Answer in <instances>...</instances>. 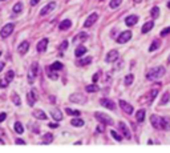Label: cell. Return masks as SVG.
I'll list each match as a JSON object with an SVG mask.
<instances>
[{
    "label": "cell",
    "instance_id": "1",
    "mask_svg": "<svg viewBox=\"0 0 170 153\" xmlns=\"http://www.w3.org/2000/svg\"><path fill=\"white\" fill-rule=\"evenodd\" d=\"M165 73H166V69H165V67H162V65H158V67L151 68L150 71L146 73V79H147V80H158V79H161V77H162Z\"/></svg>",
    "mask_w": 170,
    "mask_h": 153
},
{
    "label": "cell",
    "instance_id": "2",
    "mask_svg": "<svg viewBox=\"0 0 170 153\" xmlns=\"http://www.w3.org/2000/svg\"><path fill=\"white\" fill-rule=\"evenodd\" d=\"M94 117L100 122H102L104 125H112L113 124L112 117L108 115H105V113H102V112H96V113H94Z\"/></svg>",
    "mask_w": 170,
    "mask_h": 153
},
{
    "label": "cell",
    "instance_id": "3",
    "mask_svg": "<svg viewBox=\"0 0 170 153\" xmlns=\"http://www.w3.org/2000/svg\"><path fill=\"white\" fill-rule=\"evenodd\" d=\"M37 71H39V64H37V63H33V64L29 67V71H28V83H29V84H32L33 80L36 79Z\"/></svg>",
    "mask_w": 170,
    "mask_h": 153
},
{
    "label": "cell",
    "instance_id": "4",
    "mask_svg": "<svg viewBox=\"0 0 170 153\" xmlns=\"http://www.w3.org/2000/svg\"><path fill=\"white\" fill-rule=\"evenodd\" d=\"M13 28H15V24H13V23L5 24V25L1 28V31H0V35H1V37H3V39L8 37V36H9V35L13 32Z\"/></svg>",
    "mask_w": 170,
    "mask_h": 153
},
{
    "label": "cell",
    "instance_id": "5",
    "mask_svg": "<svg viewBox=\"0 0 170 153\" xmlns=\"http://www.w3.org/2000/svg\"><path fill=\"white\" fill-rule=\"evenodd\" d=\"M131 39V32L130 31H124V32H121L120 36L117 37V43H120V44H124V43H127L129 40Z\"/></svg>",
    "mask_w": 170,
    "mask_h": 153
},
{
    "label": "cell",
    "instance_id": "6",
    "mask_svg": "<svg viewBox=\"0 0 170 153\" xmlns=\"http://www.w3.org/2000/svg\"><path fill=\"white\" fill-rule=\"evenodd\" d=\"M97 19H98V15H97L96 12H93V13H90V15L86 17V20H85V23H84V27L85 28H89V27H92L93 24L97 21Z\"/></svg>",
    "mask_w": 170,
    "mask_h": 153
},
{
    "label": "cell",
    "instance_id": "7",
    "mask_svg": "<svg viewBox=\"0 0 170 153\" xmlns=\"http://www.w3.org/2000/svg\"><path fill=\"white\" fill-rule=\"evenodd\" d=\"M27 99H28V104H29V107H33L35 103H36V100L39 99V97H37V92H36V89H32V91L28 92Z\"/></svg>",
    "mask_w": 170,
    "mask_h": 153
},
{
    "label": "cell",
    "instance_id": "8",
    "mask_svg": "<svg viewBox=\"0 0 170 153\" xmlns=\"http://www.w3.org/2000/svg\"><path fill=\"white\" fill-rule=\"evenodd\" d=\"M159 129L170 130V117H159Z\"/></svg>",
    "mask_w": 170,
    "mask_h": 153
},
{
    "label": "cell",
    "instance_id": "9",
    "mask_svg": "<svg viewBox=\"0 0 170 153\" xmlns=\"http://www.w3.org/2000/svg\"><path fill=\"white\" fill-rule=\"evenodd\" d=\"M118 56H120L118 51H117V49H112L108 55H106V57H105V61H106V63H114V61H116L117 59H118Z\"/></svg>",
    "mask_w": 170,
    "mask_h": 153
},
{
    "label": "cell",
    "instance_id": "10",
    "mask_svg": "<svg viewBox=\"0 0 170 153\" xmlns=\"http://www.w3.org/2000/svg\"><path fill=\"white\" fill-rule=\"evenodd\" d=\"M69 100L72 101V103L85 104V101H86V97H85V96H82V95H80V93H76V95L69 96Z\"/></svg>",
    "mask_w": 170,
    "mask_h": 153
},
{
    "label": "cell",
    "instance_id": "11",
    "mask_svg": "<svg viewBox=\"0 0 170 153\" xmlns=\"http://www.w3.org/2000/svg\"><path fill=\"white\" fill-rule=\"evenodd\" d=\"M118 104H120L121 109H122L125 113H127V115H131V113H133V107H131L129 103H126V101H124V100H120Z\"/></svg>",
    "mask_w": 170,
    "mask_h": 153
},
{
    "label": "cell",
    "instance_id": "12",
    "mask_svg": "<svg viewBox=\"0 0 170 153\" xmlns=\"http://www.w3.org/2000/svg\"><path fill=\"white\" fill-rule=\"evenodd\" d=\"M54 8H56V3H54V1H50V3H48L45 7H44L41 11H40V15H41V16L48 15L50 11H53Z\"/></svg>",
    "mask_w": 170,
    "mask_h": 153
},
{
    "label": "cell",
    "instance_id": "13",
    "mask_svg": "<svg viewBox=\"0 0 170 153\" xmlns=\"http://www.w3.org/2000/svg\"><path fill=\"white\" fill-rule=\"evenodd\" d=\"M118 128H120V130L122 132V134H124L125 138H127V140L131 138V134H130V132H129V129H127V126H126L125 122H122V121L118 122Z\"/></svg>",
    "mask_w": 170,
    "mask_h": 153
},
{
    "label": "cell",
    "instance_id": "14",
    "mask_svg": "<svg viewBox=\"0 0 170 153\" xmlns=\"http://www.w3.org/2000/svg\"><path fill=\"white\" fill-rule=\"evenodd\" d=\"M46 45H48V39H42V40H40V41L37 43L36 49H37V52L42 53V52H45L46 51Z\"/></svg>",
    "mask_w": 170,
    "mask_h": 153
},
{
    "label": "cell",
    "instance_id": "15",
    "mask_svg": "<svg viewBox=\"0 0 170 153\" xmlns=\"http://www.w3.org/2000/svg\"><path fill=\"white\" fill-rule=\"evenodd\" d=\"M137 21H138V16L137 15H130V16H127L126 19H125V24H126L127 27H133V25H135Z\"/></svg>",
    "mask_w": 170,
    "mask_h": 153
},
{
    "label": "cell",
    "instance_id": "16",
    "mask_svg": "<svg viewBox=\"0 0 170 153\" xmlns=\"http://www.w3.org/2000/svg\"><path fill=\"white\" fill-rule=\"evenodd\" d=\"M50 116L53 117L54 121H61V120H62V113H61L60 109H57V108L50 109Z\"/></svg>",
    "mask_w": 170,
    "mask_h": 153
},
{
    "label": "cell",
    "instance_id": "17",
    "mask_svg": "<svg viewBox=\"0 0 170 153\" xmlns=\"http://www.w3.org/2000/svg\"><path fill=\"white\" fill-rule=\"evenodd\" d=\"M100 104L102 105V107L105 108H108V109H114L116 108V105H114V103H113L112 100H109V99H101L100 100Z\"/></svg>",
    "mask_w": 170,
    "mask_h": 153
},
{
    "label": "cell",
    "instance_id": "18",
    "mask_svg": "<svg viewBox=\"0 0 170 153\" xmlns=\"http://www.w3.org/2000/svg\"><path fill=\"white\" fill-rule=\"evenodd\" d=\"M28 49H29V43L28 41H23L17 47V52H19L20 55H25L28 52Z\"/></svg>",
    "mask_w": 170,
    "mask_h": 153
},
{
    "label": "cell",
    "instance_id": "19",
    "mask_svg": "<svg viewBox=\"0 0 170 153\" xmlns=\"http://www.w3.org/2000/svg\"><path fill=\"white\" fill-rule=\"evenodd\" d=\"M86 39H88V33H85V32H80V33L76 35V36L73 37V43H84Z\"/></svg>",
    "mask_w": 170,
    "mask_h": 153
},
{
    "label": "cell",
    "instance_id": "20",
    "mask_svg": "<svg viewBox=\"0 0 170 153\" xmlns=\"http://www.w3.org/2000/svg\"><path fill=\"white\" fill-rule=\"evenodd\" d=\"M70 27H72V21H70L69 19L62 20L61 23H60V25H58V28H60L61 31H66V29H69Z\"/></svg>",
    "mask_w": 170,
    "mask_h": 153
},
{
    "label": "cell",
    "instance_id": "21",
    "mask_svg": "<svg viewBox=\"0 0 170 153\" xmlns=\"http://www.w3.org/2000/svg\"><path fill=\"white\" fill-rule=\"evenodd\" d=\"M86 52H88V49H86L84 45H78L77 48H76V51H74V55H76V57H81Z\"/></svg>",
    "mask_w": 170,
    "mask_h": 153
},
{
    "label": "cell",
    "instance_id": "22",
    "mask_svg": "<svg viewBox=\"0 0 170 153\" xmlns=\"http://www.w3.org/2000/svg\"><path fill=\"white\" fill-rule=\"evenodd\" d=\"M33 117H36V119H39V120H46L48 119L46 115H45V112L40 111V109H35V111H33Z\"/></svg>",
    "mask_w": 170,
    "mask_h": 153
},
{
    "label": "cell",
    "instance_id": "23",
    "mask_svg": "<svg viewBox=\"0 0 170 153\" xmlns=\"http://www.w3.org/2000/svg\"><path fill=\"white\" fill-rule=\"evenodd\" d=\"M153 27H154V21H146V23L142 25V28H141V32H142V33H147Z\"/></svg>",
    "mask_w": 170,
    "mask_h": 153
},
{
    "label": "cell",
    "instance_id": "24",
    "mask_svg": "<svg viewBox=\"0 0 170 153\" xmlns=\"http://www.w3.org/2000/svg\"><path fill=\"white\" fill-rule=\"evenodd\" d=\"M145 115H146L145 109H139V111L135 113V120H137L138 122H143V120H145Z\"/></svg>",
    "mask_w": 170,
    "mask_h": 153
},
{
    "label": "cell",
    "instance_id": "25",
    "mask_svg": "<svg viewBox=\"0 0 170 153\" xmlns=\"http://www.w3.org/2000/svg\"><path fill=\"white\" fill-rule=\"evenodd\" d=\"M150 122H151V125H153V128L159 129V117H158V116H155V115L151 116V117H150Z\"/></svg>",
    "mask_w": 170,
    "mask_h": 153
},
{
    "label": "cell",
    "instance_id": "26",
    "mask_svg": "<svg viewBox=\"0 0 170 153\" xmlns=\"http://www.w3.org/2000/svg\"><path fill=\"white\" fill-rule=\"evenodd\" d=\"M70 124L73 126H76V128H80V126H82L85 124L84 120L82 119H78V117H74V119H72V121H70Z\"/></svg>",
    "mask_w": 170,
    "mask_h": 153
},
{
    "label": "cell",
    "instance_id": "27",
    "mask_svg": "<svg viewBox=\"0 0 170 153\" xmlns=\"http://www.w3.org/2000/svg\"><path fill=\"white\" fill-rule=\"evenodd\" d=\"M52 141H53V134L52 133L42 134V144H50Z\"/></svg>",
    "mask_w": 170,
    "mask_h": 153
},
{
    "label": "cell",
    "instance_id": "28",
    "mask_svg": "<svg viewBox=\"0 0 170 153\" xmlns=\"http://www.w3.org/2000/svg\"><path fill=\"white\" fill-rule=\"evenodd\" d=\"M13 129H15L16 133L21 134V133L24 132V126H23V124H21L20 121H16V122H15V125H13Z\"/></svg>",
    "mask_w": 170,
    "mask_h": 153
},
{
    "label": "cell",
    "instance_id": "29",
    "mask_svg": "<svg viewBox=\"0 0 170 153\" xmlns=\"http://www.w3.org/2000/svg\"><path fill=\"white\" fill-rule=\"evenodd\" d=\"M159 45H161V41H159V40H154V41L151 43V45L149 47V52H154V51H157L159 48Z\"/></svg>",
    "mask_w": 170,
    "mask_h": 153
},
{
    "label": "cell",
    "instance_id": "30",
    "mask_svg": "<svg viewBox=\"0 0 170 153\" xmlns=\"http://www.w3.org/2000/svg\"><path fill=\"white\" fill-rule=\"evenodd\" d=\"M90 63H92V57H90V56H88V57L78 60L77 61V65H80V67H84V65H88V64H90Z\"/></svg>",
    "mask_w": 170,
    "mask_h": 153
},
{
    "label": "cell",
    "instance_id": "31",
    "mask_svg": "<svg viewBox=\"0 0 170 153\" xmlns=\"http://www.w3.org/2000/svg\"><path fill=\"white\" fill-rule=\"evenodd\" d=\"M85 91L88 92V93H93V92H97V91H98V85H97V84L86 85V87H85Z\"/></svg>",
    "mask_w": 170,
    "mask_h": 153
},
{
    "label": "cell",
    "instance_id": "32",
    "mask_svg": "<svg viewBox=\"0 0 170 153\" xmlns=\"http://www.w3.org/2000/svg\"><path fill=\"white\" fill-rule=\"evenodd\" d=\"M64 68V65L60 63V61H54L53 64L49 67V69H52V71H60V69Z\"/></svg>",
    "mask_w": 170,
    "mask_h": 153
},
{
    "label": "cell",
    "instance_id": "33",
    "mask_svg": "<svg viewBox=\"0 0 170 153\" xmlns=\"http://www.w3.org/2000/svg\"><path fill=\"white\" fill-rule=\"evenodd\" d=\"M12 101H13V103H15V105H17V107H20V105H21V100H20L19 95H17L16 92H13V93H12Z\"/></svg>",
    "mask_w": 170,
    "mask_h": 153
},
{
    "label": "cell",
    "instance_id": "34",
    "mask_svg": "<svg viewBox=\"0 0 170 153\" xmlns=\"http://www.w3.org/2000/svg\"><path fill=\"white\" fill-rule=\"evenodd\" d=\"M21 9H23V3H21V1L16 3L15 5H13V8H12L13 13H20V12H21Z\"/></svg>",
    "mask_w": 170,
    "mask_h": 153
},
{
    "label": "cell",
    "instance_id": "35",
    "mask_svg": "<svg viewBox=\"0 0 170 153\" xmlns=\"http://www.w3.org/2000/svg\"><path fill=\"white\" fill-rule=\"evenodd\" d=\"M13 76H15L13 71H8V72L5 73V76H4V80L8 81V83H11V81L13 80Z\"/></svg>",
    "mask_w": 170,
    "mask_h": 153
},
{
    "label": "cell",
    "instance_id": "36",
    "mask_svg": "<svg viewBox=\"0 0 170 153\" xmlns=\"http://www.w3.org/2000/svg\"><path fill=\"white\" fill-rule=\"evenodd\" d=\"M150 15L153 19H157L159 16V8L158 7H153L151 8V11H150Z\"/></svg>",
    "mask_w": 170,
    "mask_h": 153
},
{
    "label": "cell",
    "instance_id": "37",
    "mask_svg": "<svg viewBox=\"0 0 170 153\" xmlns=\"http://www.w3.org/2000/svg\"><path fill=\"white\" fill-rule=\"evenodd\" d=\"M133 80H134V76H133L131 73L126 75V76H125V85H131L133 84Z\"/></svg>",
    "mask_w": 170,
    "mask_h": 153
},
{
    "label": "cell",
    "instance_id": "38",
    "mask_svg": "<svg viewBox=\"0 0 170 153\" xmlns=\"http://www.w3.org/2000/svg\"><path fill=\"white\" fill-rule=\"evenodd\" d=\"M157 95H158V89H151L150 93H149V103H151L157 97Z\"/></svg>",
    "mask_w": 170,
    "mask_h": 153
},
{
    "label": "cell",
    "instance_id": "39",
    "mask_svg": "<svg viewBox=\"0 0 170 153\" xmlns=\"http://www.w3.org/2000/svg\"><path fill=\"white\" fill-rule=\"evenodd\" d=\"M169 99H170V95L169 93H165V95L162 96V99H161V101H159V105H163V104H167L169 103Z\"/></svg>",
    "mask_w": 170,
    "mask_h": 153
},
{
    "label": "cell",
    "instance_id": "40",
    "mask_svg": "<svg viewBox=\"0 0 170 153\" xmlns=\"http://www.w3.org/2000/svg\"><path fill=\"white\" fill-rule=\"evenodd\" d=\"M65 111H66V113H68V115L76 116V117H78V116L81 115V113H80V111H73V109H70V108H66Z\"/></svg>",
    "mask_w": 170,
    "mask_h": 153
},
{
    "label": "cell",
    "instance_id": "41",
    "mask_svg": "<svg viewBox=\"0 0 170 153\" xmlns=\"http://www.w3.org/2000/svg\"><path fill=\"white\" fill-rule=\"evenodd\" d=\"M121 3H122V0H112L109 5H110V8H113V9H114V8L120 7V4H121Z\"/></svg>",
    "mask_w": 170,
    "mask_h": 153
},
{
    "label": "cell",
    "instance_id": "42",
    "mask_svg": "<svg viewBox=\"0 0 170 153\" xmlns=\"http://www.w3.org/2000/svg\"><path fill=\"white\" fill-rule=\"evenodd\" d=\"M110 134L113 136V138H114V140H117V141H122V137H121L120 134L117 133L116 130H112V132H110Z\"/></svg>",
    "mask_w": 170,
    "mask_h": 153
},
{
    "label": "cell",
    "instance_id": "43",
    "mask_svg": "<svg viewBox=\"0 0 170 153\" xmlns=\"http://www.w3.org/2000/svg\"><path fill=\"white\" fill-rule=\"evenodd\" d=\"M66 48H68V41H66V40H64V41L60 44V51H65Z\"/></svg>",
    "mask_w": 170,
    "mask_h": 153
},
{
    "label": "cell",
    "instance_id": "44",
    "mask_svg": "<svg viewBox=\"0 0 170 153\" xmlns=\"http://www.w3.org/2000/svg\"><path fill=\"white\" fill-rule=\"evenodd\" d=\"M8 85H9V83H8V81H5L4 79H1V80H0V88H7Z\"/></svg>",
    "mask_w": 170,
    "mask_h": 153
},
{
    "label": "cell",
    "instance_id": "45",
    "mask_svg": "<svg viewBox=\"0 0 170 153\" xmlns=\"http://www.w3.org/2000/svg\"><path fill=\"white\" fill-rule=\"evenodd\" d=\"M170 33V27L167 28H163L162 31H161V36H167V35Z\"/></svg>",
    "mask_w": 170,
    "mask_h": 153
},
{
    "label": "cell",
    "instance_id": "46",
    "mask_svg": "<svg viewBox=\"0 0 170 153\" xmlns=\"http://www.w3.org/2000/svg\"><path fill=\"white\" fill-rule=\"evenodd\" d=\"M48 77H49V79H52V80H57L58 79V76H57V73H52V72H49L48 73Z\"/></svg>",
    "mask_w": 170,
    "mask_h": 153
},
{
    "label": "cell",
    "instance_id": "47",
    "mask_svg": "<svg viewBox=\"0 0 170 153\" xmlns=\"http://www.w3.org/2000/svg\"><path fill=\"white\" fill-rule=\"evenodd\" d=\"M104 124H101V125H98L97 126V132H98V133H102V132H104Z\"/></svg>",
    "mask_w": 170,
    "mask_h": 153
},
{
    "label": "cell",
    "instance_id": "48",
    "mask_svg": "<svg viewBox=\"0 0 170 153\" xmlns=\"http://www.w3.org/2000/svg\"><path fill=\"white\" fill-rule=\"evenodd\" d=\"M5 117H7V113H0V122H3L4 120H5Z\"/></svg>",
    "mask_w": 170,
    "mask_h": 153
},
{
    "label": "cell",
    "instance_id": "49",
    "mask_svg": "<svg viewBox=\"0 0 170 153\" xmlns=\"http://www.w3.org/2000/svg\"><path fill=\"white\" fill-rule=\"evenodd\" d=\"M48 126H49V128H53V129H54V128H58V124H57V122H50Z\"/></svg>",
    "mask_w": 170,
    "mask_h": 153
},
{
    "label": "cell",
    "instance_id": "50",
    "mask_svg": "<svg viewBox=\"0 0 170 153\" xmlns=\"http://www.w3.org/2000/svg\"><path fill=\"white\" fill-rule=\"evenodd\" d=\"M92 80H93V83H96V81L98 80V73H94V75H93V77H92Z\"/></svg>",
    "mask_w": 170,
    "mask_h": 153
},
{
    "label": "cell",
    "instance_id": "51",
    "mask_svg": "<svg viewBox=\"0 0 170 153\" xmlns=\"http://www.w3.org/2000/svg\"><path fill=\"white\" fill-rule=\"evenodd\" d=\"M16 144H17V145H20V144H21V145H24V144H25V141H24V140H20V138H17V140H16Z\"/></svg>",
    "mask_w": 170,
    "mask_h": 153
},
{
    "label": "cell",
    "instance_id": "52",
    "mask_svg": "<svg viewBox=\"0 0 170 153\" xmlns=\"http://www.w3.org/2000/svg\"><path fill=\"white\" fill-rule=\"evenodd\" d=\"M39 1H40V0H31V5H36Z\"/></svg>",
    "mask_w": 170,
    "mask_h": 153
},
{
    "label": "cell",
    "instance_id": "53",
    "mask_svg": "<svg viewBox=\"0 0 170 153\" xmlns=\"http://www.w3.org/2000/svg\"><path fill=\"white\" fill-rule=\"evenodd\" d=\"M4 65H5L4 63H0V72H1V71L4 69Z\"/></svg>",
    "mask_w": 170,
    "mask_h": 153
},
{
    "label": "cell",
    "instance_id": "54",
    "mask_svg": "<svg viewBox=\"0 0 170 153\" xmlns=\"http://www.w3.org/2000/svg\"><path fill=\"white\" fill-rule=\"evenodd\" d=\"M167 8H169V9H170V0H169V1H167Z\"/></svg>",
    "mask_w": 170,
    "mask_h": 153
},
{
    "label": "cell",
    "instance_id": "55",
    "mask_svg": "<svg viewBox=\"0 0 170 153\" xmlns=\"http://www.w3.org/2000/svg\"><path fill=\"white\" fill-rule=\"evenodd\" d=\"M0 145H4V141H3V140H0Z\"/></svg>",
    "mask_w": 170,
    "mask_h": 153
},
{
    "label": "cell",
    "instance_id": "56",
    "mask_svg": "<svg viewBox=\"0 0 170 153\" xmlns=\"http://www.w3.org/2000/svg\"><path fill=\"white\" fill-rule=\"evenodd\" d=\"M167 63H169V64H170V56H169V59H167Z\"/></svg>",
    "mask_w": 170,
    "mask_h": 153
},
{
    "label": "cell",
    "instance_id": "57",
    "mask_svg": "<svg viewBox=\"0 0 170 153\" xmlns=\"http://www.w3.org/2000/svg\"><path fill=\"white\" fill-rule=\"evenodd\" d=\"M0 56H1V52H0Z\"/></svg>",
    "mask_w": 170,
    "mask_h": 153
},
{
    "label": "cell",
    "instance_id": "58",
    "mask_svg": "<svg viewBox=\"0 0 170 153\" xmlns=\"http://www.w3.org/2000/svg\"><path fill=\"white\" fill-rule=\"evenodd\" d=\"M1 1H4V0H1Z\"/></svg>",
    "mask_w": 170,
    "mask_h": 153
},
{
    "label": "cell",
    "instance_id": "59",
    "mask_svg": "<svg viewBox=\"0 0 170 153\" xmlns=\"http://www.w3.org/2000/svg\"><path fill=\"white\" fill-rule=\"evenodd\" d=\"M101 1H102V0H101Z\"/></svg>",
    "mask_w": 170,
    "mask_h": 153
}]
</instances>
